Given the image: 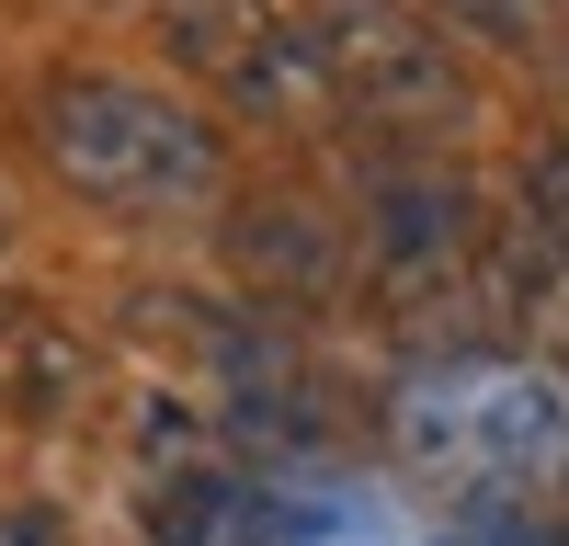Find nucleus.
Returning <instances> with one entry per match:
<instances>
[{
	"label": "nucleus",
	"mask_w": 569,
	"mask_h": 546,
	"mask_svg": "<svg viewBox=\"0 0 569 546\" xmlns=\"http://www.w3.org/2000/svg\"><path fill=\"white\" fill-rule=\"evenodd\" d=\"M34 149L103 216H206L228 205V136L126 69H58L34 91Z\"/></svg>",
	"instance_id": "obj_1"
},
{
	"label": "nucleus",
	"mask_w": 569,
	"mask_h": 546,
	"mask_svg": "<svg viewBox=\"0 0 569 546\" xmlns=\"http://www.w3.org/2000/svg\"><path fill=\"white\" fill-rule=\"evenodd\" d=\"M399 444L479 501H558L569 489V376L558 364H433L399 387Z\"/></svg>",
	"instance_id": "obj_2"
},
{
	"label": "nucleus",
	"mask_w": 569,
	"mask_h": 546,
	"mask_svg": "<svg viewBox=\"0 0 569 546\" xmlns=\"http://www.w3.org/2000/svg\"><path fill=\"white\" fill-rule=\"evenodd\" d=\"M160 46H171V69L194 91H217V103L251 114V125H319V114H342V91H330L319 34H308L297 0H171Z\"/></svg>",
	"instance_id": "obj_3"
},
{
	"label": "nucleus",
	"mask_w": 569,
	"mask_h": 546,
	"mask_svg": "<svg viewBox=\"0 0 569 546\" xmlns=\"http://www.w3.org/2000/svg\"><path fill=\"white\" fill-rule=\"evenodd\" d=\"M319 34V69L342 91V114H365L376 136H445L467 114V69L456 34L410 0H297Z\"/></svg>",
	"instance_id": "obj_4"
},
{
	"label": "nucleus",
	"mask_w": 569,
	"mask_h": 546,
	"mask_svg": "<svg viewBox=\"0 0 569 546\" xmlns=\"http://www.w3.org/2000/svg\"><path fill=\"white\" fill-rule=\"evenodd\" d=\"M353 216H365V262L388 285H445V273H467V240H479L467 182L456 171H410V160H365L353 171Z\"/></svg>",
	"instance_id": "obj_5"
},
{
	"label": "nucleus",
	"mask_w": 569,
	"mask_h": 546,
	"mask_svg": "<svg viewBox=\"0 0 569 546\" xmlns=\"http://www.w3.org/2000/svg\"><path fill=\"white\" fill-rule=\"evenodd\" d=\"M228 251H240V273L262 296H297V307L353 296V273H365V251L342 240V228H330L319 205H284V194H262V205L228 216Z\"/></svg>",
	"instance_id": "obj_6"
},
{
	"label": "nucleus",
	"mask_w": 569,
	"mask_h": 546,
	"mask_svg": "<svg viewBox=\"0 0 569 546\" xmlns=\"http://www.w3.org/2000/svg\"><path fill=\"white\" fill-rule=\"evenodd\" d=\"M91 387H103V364H91L80 331H58V318H34V307L0 318V398H12V410H34V422H69Z\"/></svg>",
	"instance_id": "obj_7"
},
{
	"label": "nucleus",
	"mask_w": 569,
	"mask_h": 546,
	"mask_svg": "<svg viewBox=\"0 0 569 546\" xmlns=\"http://www.w3.org/2000/svg\"><path fill=\"white\" fill-rule=\"evenodd\" d=\"M137 513H149V546H262V501L228 478V467L137 478Z\"/></svg>",
	"instance_id": "obj_8"
},
{
	"label": "nucleus",
	"mask_w": 569,
	"mask_h": 546,
	"mask_svg": "<svg viewBox=\"0 0 569 546\" xmlns=\"http://www.w3.org/2000/svg\"><path fill=\"white\" fill-rule=\"evenodd\" d=\"M410 12H433L445 34L490 46V58H536L547 23H558V0H410Z\"/></svg>",
	"instance_id": "obj_9"
},
{
	"label": "nucleus",
	"mask_w": 569,
	"mask_h": 546,
	"mask_svg": "<svg viewBox=\"0 0 569 546\" xmlns=\"http://www.w3.org/2000/svg\"><path fill=\"white\" fill-rule=\"evenodd\" d=\"M525 216L547 228V251L569 262V136H547V149L525 160Z\"/></svg>",
	"instance_id": "obj_10"
},
{
	"label": "nucleus",
	"mask_w": 569,
	"mask_h": 546,
	"mask_svg": "<svg viewBox=\"0 0 569 546\" xmlns=\"http://www.w3.org/2000/svg\"><path fill=\"white\" fill-rule=\"evenodd\" d=\"M0 262H12V205H0Z\"/></svg>",
	"instance_id": "obj_11"
}]
</instances>
